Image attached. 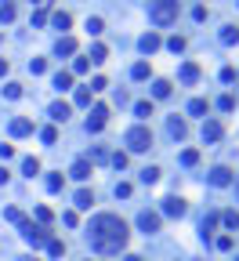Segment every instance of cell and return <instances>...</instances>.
Instances as JSON below:
<instances>
[{"instance_id":"48","label":"cell","mask_w":239,"mask_h":261,"mask_svg":"<svg viewBox=\"0 0 239 261\" xmlns=\"http://www.w3.org/2000/svg\"><path fill=\"white\" fill-rule=\"evenodd\" d=\"M62 221H66V225H69V228H72V225H76V221H80V218H76V210H66V214H62Z\"/></svg>"},{"instance_id":"52","label":"cell","mask_w":239,"mask_h":261,"mask_svg":"<svg viewBox=\"0 0 239 261\" xmlns=\"http://www.w3.org/2000/svg\"><path fill=\"white\" fill-rule=\"evenodd\" d=\"M192 19L203 22V19H206V8H203V4H200V8H192Z\"/></svg>"},{"instance_id":"11","label":"cell","mask_w":239,"mask_h":261,"mask_svg":"<svg viewBox=\"0 0 239 261\" xmlns=\"http://www.w3.org/2000/svg\"><path fill=\"white\" fill-rule=\"evenodd\" d=\"M11 138H26V134H33V120H26V116H14L11 124H8Z\"/></svg>"},{"instance_id":"8","label":"cell","mask_w":239,"mask_h":261,"mask_svg":"<svg viewBox=\"0 0 239 261\" xmlns=\"http://www.w3.org/2000/svg\"><path fill=\"white\" fill-rule=\"evenodd\" d=\"M200 76H203V69H200L196 62H185L182 69H178V80H182L185 87H192V84H200Z\"/></svg>"},{"instance_id":"47","label":"cell","mask_w":239,"mask_h":261,"mask_svg":"<svg viewBox=\"0 0 239 261\" xmlns=\"http://www.w3.org/2000/svg\"><path fill=\"white\" fill-rule=\"evenodd\" d=\"M109 84H106V76H94V80H91V95H94V91H106Z\"/></svg>"},{"instance_id":"22","label":"cell","mask_w":239,"mask_h":261,"mask_svg":"<svg viewBox=\"0 0 239 261\" xmlns=\"http://www.w3.org/2000/svg\"><path fill=\"white\" fill-rule=\"evenodd\" d=\"M84 160H87V163H91V167H94V163H106V160H109V152H106V149H102V145H94V149H91V152H87V156H84Z\"/></svg>"},{"instance_id":"21","label":"cell","mask_w":239,"mask_h":261,"mask_svg":"<svg viewBox=\"0 0 239 261\" xmlns=\"http://www.w3.org/2000/svg\"><path fill=\"white\" fill-rule=\"evenodd\" d=\"M167 131H170L174 138H185V134H188V124H185V120H178V116H170V124H167Z\"/></svg>"},{"instance_id":"50","label":"cell","mask_w":239,"mask_h":261,"mask_svg":"<svg viewBox=\"0 0 239 261\" xmlns=\"http://www.w3.org/2000/svg\"><path fill=\"white\" fill-rule=\"evenodd\" d=\"M87 66H91L87 58H76V62H72V73H87Z\"/></svg>"},{"instance_id":"13","label":"cell","mask_w":239,"mask_h":261,"mask_svg":"<svg viewBox=\"0 0 239 261\" xmlns=\"http://www.w3.org/2000/svg\"><path fill=\"white\" fill-rule=\"evenodd\" d=\"M48 113H51V120H54V124H66V120H69V113H72V105H69V102H54Z\"/></svg>"},{"instance_id":"12","label":"cell","mask_w":239,"mask_h":261,"mask_svg":"<svg viewBox=\"0 0 239 261\" xmlns=\"http://www.w3.org/2000/svg\"><path fill=\"white\" fill-rule=\"evenodd\" d=\"M138 48H142V55H156V51L163 48V40H160V33H152V29H148V33L138 40Z\"/></svg>"},{"instance_id":"7","label":"cell","mask_w":239,"mask_h":261,"mask_svg":"<svg viewBox=\"0 0 239 261\" xmlns=\"http://www.w3.org/2000/svg\"><path fill=\"white\" fill-rule=\"evenodd\" d=\"M106 124H109V109H106V105H94L91 116H87V131L98 134V131H106Z\"/></svg>"},{"instance_id":"26","label":"cell","mask_w":239,"mask_h":261,"mask_svg":"<svg viewBox=\"0 0 239 261\" xmlns=\"http://www.w3.org/2000/svg\"><path fill=\"white\" fill-rule=\"evenodd\" d=\"M48 254H51V257H66V243L51 236V239H48Z\"/></svg>"},{"instance_id":"30","label":"cell","mask_w":239,"mask_h":261,"mask_svg":"<svg viewBox=\"0 0 239 261\" xmlns=\"http://www.w3.org/2000/svg\"><path fill=\"white\" fill-rule=\"evenodd\" d=\"M221 44H239V29L236 26H225V29H221Z\"/></svg>"},{"instance_id":"49","label":"cell","mask_w":239,"mask_h":261,"mask_svg":"<svg viewBox=\"0 0 239 261\" xmlns=\"http://www.w3.org/2000/svg\"><path fill=\"white\" fill-rule=\"evenodd\" d=\"M232 243H236L232 236H221V239H218V250H232Z\"/></svg>"},{"instance_id":"51","label":"cell","mask_w":239,"mask_h":261,"mask_svg":"<svg viewBox=\"0 0 239 261\" xmlns=\"http://www.w3.org/2000/svg\"><path fill=\"white\" fill-rule=\"evenodd\" d=\"M14 156V145H0V160H11Z\"/></svg>"},{"instance_id":"43","label":"cell","mask_w":239,"mask_h":261,"mask_svg":"<svg viewBox=\"0 0 239 261\" xmlns=\"http://www.w3.org/2000/svg\"><path fill=\"white\" fill-rule=\"evenodd\" d=\"M4 98H11V102L22 98V84H8V87H4Z\"/></svg>"},{"instance_id":"31","label":"cell","mask_w":239,"mask_h":261,"mask_svg":"<svg viewBox=\"0 0 239 261\" xmlns=\"http://www.w3.org/2000/svg\"><path fill=\"white\" fill-rule=\"evenodd\" d=\"M106 44H94V48H91V55H87V62H106Z\"/></svg>"},{"instance_id":"2","label":"cell","mask_w":239,"mask_h":261,"mask_svg":"<svg viewBox=\"0 0 239 261\" xmlns=\"http://www.w3.org/2000/svg\"><path fill=\"white\" fill-rule=\"evenodd\" d=\"M124 145H127V152H148L152 149V131H148L145 124H134L124 134Z\"/></svg>"},{"instance_id":"14","label":"cell","mask_w":239,"mask_h":261,"mask_svg":"<svg viewBox=\"0 0 239 261\" xmlns=\"http://www.w3.org/2000/svg\"><path fill=\"white\" fill-rule=\"evenodd\" d=\"M91 171H94V167H91V163H87L84 156H80L76 163H72V167H69V174H72V178H76V181H87V178H91Z\"/></svg>"},{"instance_id":"19","label":"cell","mask_w":239,"mask_h":261,"mask_svg":"<svg viewBox=\"0 0 239 261\" xmlns=\"http://www.w3.org/2000/svg\"><path fill=\"white\" fill-rule=\"evenodd\" d=\"M54 87H58V91H69V87H72V73H69V69H58V73H54Z\"/></svg>"},{"instance_id":"27","label":"cell","mask_w":239,"mask_h":261,"mask_svg":"<svg viewBox=\"0 0 239 261\" xmlns=\"http://www.w3.org/2000/svg\"><path fill=\"white\" fill-rule=\"evenodd\" d=\"M134 116L148 120V116H152V102H134Z\"/></svg>"},{"instance_id":"23","label":"cell","mask_w":239,"mask_h":261,"mask_svg":"<svg viewBox=\"0 0 239 261\" xmlns=\"http://www.w3.org/2000/svg\"><path fill=\"white\" fill-rule=\"evenodd\" d=\"M218 221H221V214H206V218H203V225H200V232H203V236H210L214 228H218Z\"/></svg>"},{"instance_id":"1","label":"cell","mask_w":239,"mask_h":261,"mask_svg":"<svg viewBox=\"0 0 239 261\" xmlns=\"http://www.w3.org/2000/svg\"><path fill=\"white\" fill-rule=\"evenodd\" d=\"M127 221L116 218V214H98V218H91V225H87V243H91V250L98 254H120L127 247Z\"/></svg>"},{"instance_id":"39","label":"cell","mask_w":239,"mask_h":261,"mask_svg":"<svg viewBox=\"0 0 239 261\" xmlns=\"http://www.w3.org/2000/svg\"><path fill=\"white\" fill-rule=\"evenodd\" d=\"M221 221H225L228 228H239V210H225V214H221Z\"/></svg>"},{"instance_id":"56","label":"cell","mask_w":239,"mask_h":261,"mask_svg":"<svg viewBox=\"0 0 239 261\" xmlns=\"http://www.w3.org/2000/svg\"><path fill=\"white\" fill-rule=\"evenodd\" d=\"M0 44H4V33H0Z\"/></svg>"},{"instance_id":"36","label":"cell","mask_w":239,"mask_h":261,"mask_svg":"<svg viewBox=\"0 0 239 261\" xmlns=\"http://www.w3.org/2000/svg\"><path fill=\"white\" fill-rule=\"evenodd\" d=\"M40 142H44V145H54V142H58V127H44V131H40Z\"/></svg>"},{"instance_id":"46","label":"cell","mask_w":239,"mask_h":261,"mask_svg":"<svg viewBox=\"0 0 239 261\" xmlns=\"http://www.w3.org/2000/svg\"><path fill=\"white\" fill-rule=\"evenodd\" d=\"M232 80H236V69L225 66V69H221V84H232Z\"/></svg>"},{"instance_id":"57","label":"cell","mask_w":239,"mask_h":261,"mask_svg":"<svg viewBox=\"0 0 239 261\" xmlns=\"http://www.w3.org/2000/svg\"><path fill=\"white\" fill-rule=\"evenodd\" d=\"M236 261H239V257H236Z\"/></svg>"},{"instance_id":"55","label":"cell","mask_w":239,"mask_h":261,"mask_svg":"<svg viewBox=\"0 0 239 261\" xmlns=\"http://www.w3.org/2000/svg\"><path fill=\"white\" fill-rule=\"evenodd\" d=\"M124 261H142V257H138V254H127V257H124Z\"/></svg>"},{"instance_id":"53","label":"cell","mask_w":239,"mask_h":261,"mask_svg":"<svg viewBox=\"0 0 239 261\" xmlns=\"http://www.w3.org/2000/svg\"><path fill=\"white\" fill-rule=\"evenodd\" d=\"M0 185H8V167H0Z\"/></svg>"},{"instance_id":"5","label":"cell","mask_w":239,"mask_h":261,"mask_svg":"<svg viewBox=\"0 0 239 261\" xmlns=\"http://www.w3.org/2000/svg\"><path fill=\"white\" fill-rule=\"evenodd\" d=\"M163 214H167V218H185V214H188V203H185L182 196H167V199L160 203V218H163Z\"/></svg>"},{"instance_id":"44","label":"cell","mask_w":239,"mask_h":261,"mask_svg":"<svg viewBox=\"0 0 239 261\" xmlns=\"http://www.w3.org/2000/svg\"><path fill=\"white\" fill-rule=\"evenodd\" d=\"M48 15H51L48 8H36V11H33V26H44V22H48Z\"/></svg>"},{"instance_id":"6","label":"cell","mask_w":239,"mask_h":261,"mask_svg":"<svg viewBox=\"0 0 239 261\" xmlns=\"http://www.w3.org/2000/svg\"><path fill=\"white\" fill-rule=\"evenodd\" d=\"M160 225H163V218H160V210H142L138 214V228L145 236H152V232H160Z\"/></svg>"},{"instance_id":"54","label":"cell","mask_w":239,"mask_h":261,"mask_svg":"<svg viewBox=\"0 0 239 261\" xmlns=\"http://www.w3.org/2000/svg\"><path fill=\"white\" fill-rule=\"evenodd\" d=\"M8 73V58H0V76H4Z\"/></svg>"},{"instance_id":"16","label":"cell","mask_w":239,"mask_h":261,"mask_svg":"<svg viewBox=\"0 0 239 261\" xmlns=\"http://www.w3.org/2000/svg\"><path fill=\"white\" fill-rule=\"evenodd\" d=\"M91 203H94V192L91 189H80L76 196H72V207H76V210H91Z\"/></svg>"},{"instance_id":"40","label":"cell","mask_w":239,"mask_h":261,"mask_svg":"<svg viewBox=\"0 0 239 261\" xmlns=\"http://www.w3.org/2000/svg\"><path fill=\"white\" fill-rule=\"evenodd\" d=\"M109 163L116 167V171H124V167H127V152H112V156H109Z\"/></svg>"},{"instance_id":"35","label":"cell","mask_w":239,"mask_h":261,"mask_svg":"<svg viewBox=\"0 0 239 261\" xmlns=\"http://www.w3.org/2000/svg\"><path fill=\"white\" fill-rule=\"evenodd\" d=\"M218 109H221V113H232V109H236V95H221V98H218Z\"/></svg>"},{"instance_id":"24","label":"cell","mask_w":239,"mask_h":261,"mask_svg":"<svg viewBox=\"0 0 239 261\" xmlns=\"http://www.w3.org/2000/svg\"><path fill=\"white\" fill-rule=\"evenodd\" d=\"M22 174H29V178L40 174V160H36V156H26V160H22Z\"/></svg>"},{"instance_id":"38","label":"cell","mask_w":239,"mask_h":261,"mask_svg":"<svg viewBox=\"0 0 239 261\" xmlns=\"http://www.w3.org/2000/svg\"><path fill=\"white\" fill-rule=\"evenodd\" d=\"M112 192H116V199H127V196L134 192V185H130V181H116V189H112Z\"/></svg>"},{"instance_id":"9","label":"cell","mask_w":239,"mask_h":261,"mask_svg":"<svg viewBox=\"0 0 239 261\" xmlns=\"http://www.w3.org/2000/svg\"><path fill=\"white\" fill-rule=\"evenodd\" d=\"M206 181H210L214 189H228L232 185V171H228V167H214V171L206 174Z\"/></svg>"},{"instance_id":"18","label":"cell","mask_w":239,"mask_h":261,"mask_svg":"<svg viewBox=\"0 0 239 261\" xmlns=\"http://www.w3.org/2000/svg\"><path fill=\"white\" fill-rule=\"evenodd\" d=\"M51 22H54V29H62V33H66V29L72 26V15H69V11H54Z\"/></svg>"},{"instance_id":"25","label":"cell","mask_w":239,"mask_h":261,"mask_svg":"<svg viewBox=\"0 0 239 261\" xmlns=\"http://www.w3.org/2000/svg\"><path fill=\"white\" fill-rule=\"evenodd\" d=\"M148 73H152V69H148V62H134V66H130V76H134V80H148Z\"/></svg>"},{"instance_id":"41","label":"cell","mask_w":239,"mask_h":261,"mask_svg":"<svg viewBox=\"0 0 239 261\" xmlns=\"http://www.w3.org/2000/svg\"><path fill=\"white\" fill-rule=\"evenodd\" d=\"M167 48H170L174 55H182V51H185V37H170V40H167Z\"/></svg>"},{"instance_id":"32","label":"cell","mask_w":239,"mask_h":261,"mask_svg":"<svg viewBox=\"0 0 239 261\" xmlns=\"http://www.w3.org/2000/svg\"><path fill=\"white\" fill-rule=\"evenodd\" d=\"M72 102H76V105H91V87H76Z\"/></svg>"},{"instance_id":"3","label":"cell","mask_w":239,"mask_h":261,"mask_svg":"<svg viewBox=\"0 0 239 261\" xmlns=\"http://www.w3.org/2000/svg\"><path fill=\"white\" fill-rule=\"evenodd\" d=\"M148 19H152L156 26L178 22V0H160V4H152V8H148Z\"/></svg>"},{"instance_id":"4","label":"cell","mask_w":239,"mask_h":261,"mask_svg":"<svg viewBox=\"0 0 239 261\" xmlns=\"http://www.w3.org/2000/svg\"><path fill=\"white\" fill-rule=\"evenodd\" d=\"M18 232L26 236V243H33V247H48V239H51V232L44 225H33L29 218H22L18 221Z\"/></svg>"},{"instance_id":"28","label":"cell","mask_w":239,"mask_h":261,"mask_svg":"<svg viewBox=\"0 0 239 261\" xmlns=\"http://www.w3.org/2000/svg\"><path fill=\"white\" fill-rule=\"evenodd\" d=\"M138 178L145 181V185H156V181H160V167H145V171H142Z\"/></svg>"},{"instance_id":"17","label":"cell","mask_w":239,"mask_h":261,"mask_svg":"<svg viewBox=\"0 0 239 261\" xmlns=\"http://www.w3.org/2000/svg\"><path fill=\"white\" fill-rule=\"evenodd\" d=\"M206 109H210V102H206V98H192L188 102V116H206Z\"/></svg>"},{"instance_id":"42","label":"cell","mask_w":239,"mask_h":261,"mask_svg":"<svg viewBox=\"0 0 239 261\" xmlns=\"http://www.w3.org/2000/svg\"><path fill=\"white\" fill-rule=\"evenodd\" d=\"M44 69H48V58H33V62H29V73L33 76H40Z\"/></svg>"},{"instance_id":"15","label":"cell","mask_w":239,"mask_h":261,"mask_svg":"<svg viewBox=\"0 0 239 261\" xmlns=\"http://www.w3.org/2000/svg\"><path fill=\"white\" fill-rule=\"evenodd\" d=\"M54 55L62 58V55H76V40H72L69 33L66 37H58V44H54Z\"/></svg>"},{"instance_id":"29","label":"cell","mask_w":239,"mask_h":261,"mask_svg":"<svg viewBox=\"0 0 239 261\" xmlns=\"http://www.w3.org/2000/svg\"><path fill=\"white\" fill-rule=\"evenodd\" d=\"M178 160H182V167H196V163H200V152H196V149H185Z\"/></svg>"},{"instance_id":"20","label":"cell","mask_w":239,"mask_h":261,"mask_svg":"<svg viewBox=\"0 0 239 261\" xmlns=\"http://www.w3.org/2000/svg\"><path fill=\"white\" fill-rule=\"evenodd\" d=\"M170 80H152V98H170Z\"/></svg>"},{"instance_id":"37","label":"cell","mask_w":239,"mask_h":261,"mask_svg":"<svg viewBox=\"0 0 239 261\" xmlns=\"http://www.w3.org/2000/svg\"><path fill=\"white\" fill-rule=\"evenodd\" d=\"M62 185H66L62 174H48V192H62Z\"/></svg>"},{"instance_id":"45","label":"cell","mask_w":239,"mask_h":261,"mask_svg":"<svg viewBox=\"0 0 239 261\" xmlns=\"http://www.w3.org/2000/svg\"><path fill=\"white\" fill-rule=\"evenodd\" d=\"M87 29H91V37H98L102 29H106V22H102V19H87Z\"/></svg>"},{"instance_id":"33","label":"cell","mask_w":239,"mask_h":261,"mask_svg":"<svg viewBox=\"0 0 239 261\" xmlns=\"http://www.w3.org/2000/svg\"><path fill=\"white\" fill-rule=\"evenodd\" d=\"M22 218H26V214H22L18 207H4V221H11V225H18Z\"/></svg>"},{"instance_id":"10","label":"cell","mask_w":239,"mask_h":261,"mask_svg":"<svg viewBox=\"0 0 239 261\" xmlns=\"http://www.w3.org/2000/svg\"><path fill=\"white\" fill-rule=\"evenodd\" d=\"M221 134H225L221 120H203V142H221Z\"/></svg>"},{"instance_id":"34","label":"cell","mask_w":239,"mask_h":261,"mask_svg":"<svg viewBox=\"0 0 239 261\" xmlns=\"http://www.w3.org/2000/svg\"><path fill=\"white\" fill-rule=\"evenodd\" d=\"M14 15H18L14 4H0V22H14Z\"/></svg>"}]
</instances>
